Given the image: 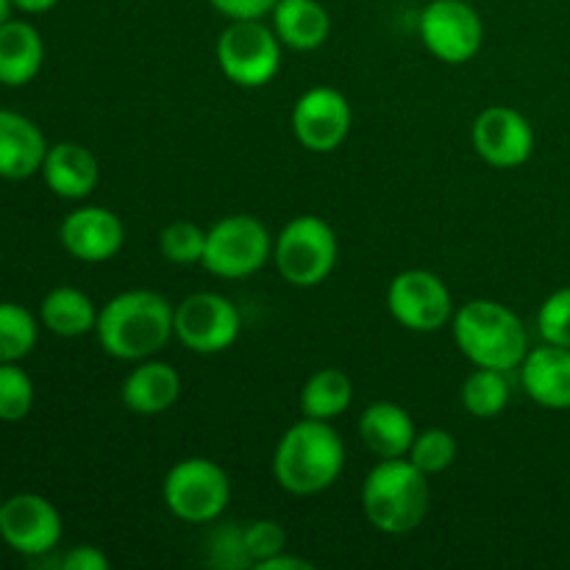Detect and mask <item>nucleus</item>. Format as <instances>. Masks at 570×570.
<instances>
[{"instance_id": "obj_1", "label": "nucleus", "mask_w": 570, "mask_h": 570, "mask_svg": "<svg viewBox=\"0 0 570 570\" xmlns=\"http://www.w3.org/2000/svg\"><path fill=\"white\" fill-rule=\"evenodd\" d=\"M95 334L100 348L115 360H150L176 334V309L154 289H128L98 312Z\"/></svg>"}, {"instance_id": "obj_2", "label": "nucleus", "mask_w": 570, "mask_h": 570, "mask_svg": "<svg viewBox=\"0 0 570 570\" xmlns=\"http://www.w3.org/2000/svg\"><path fill=\"white\" fill-rule=\"evenodd\" d=\"M345 465V445L328 421L293 423L273 454V476L293 495H317L332 488Z\"/></svg>"}, {"instance_id": "obj_3", "label": "nucleus", "mask_w": 570, "mask_h": 570, "mask_svg": "<svg viewBox=\"0 0 570 570\" xmlns=\"http://www.w3.org/2000/svg\"><path fill=\"white\" fill-rule=\"evenodd\" d=\"M454 343L476 367L518 371L529 354V334L521 317L499 301H468L454 312Z\"/></svg>"}, {"instance_id": "obj_4", "label": "nucleus", "mask_w": 570, "mask_h": 570, "mask_svg": "<svg viewBox=\"0 0 570 570\" xmlns=\"http://www.w3.org/2000/svg\"><path fill=\"white\" fill-rule=\"evenodd\" d=\"M362 510L371 527L384 534H410L429 512L426 473L410 460H382L362 484Z\"/></svg>"}, {"instance_id": "obj_5", "label": "nucleus", "mask_w": 570, "mask_h": 570, "mask_svg": "<svg viewBox=\"0 0 570 570\" xmlns=\"http://www.w3.org/2000/svg\"><path fill=\"white\" fill-rule=\"evenodd\" d=\"M337 234L323 217L301 215L282 228L273 245V262L293 287H317L337 265Z\"/></svg>"}, {"instance_id": "obj_6", "label": "nucleus", "mask_w": 570, "mask_h": 570, "mask_svg": "<svg viewBox=\"0 0 570 570\" xmlns=\"http://www.w3.org/2000/svg\"><path fill=\"white\" fill-rule=\"evenodd\" d=\"M161 499L178 521L212 523L228 507L232 482L217 462L206 460V456H189L167 471Z\"/></svg>"}, {"instance_id": "obj_7", "label": "nucleus", "mask_w": 570, "mask_h": 570, "mask_svg": "<svg viewBox=\"0 0 570 570\" xmlns=\"http://www.w3.org/2000/svg\"><path fill=\"white\" fill-rule=\"evenodd\" d=\"M223 76L243 89H259L282 67V39L262 20H232L217 39Z\"/></svg>"}, {"instance_id": "obj_8", "label": "nucleus", "mask_w": 570, "mask_h": 570, "mask_svg": "<svg viewBox=\"0 0 570 570\" xmlns=\"http://www.w3.org/2000/svg\"><path fill=\"white\" fill-rule=\"evenodd\" d=\"M273 239L265 223L250 215L223 217L206 232L200 265L217 278H248L271 259Z\"/></svg>"}, {"instance_id": "obj_9", "label": "nucleus", "mask_w": 570, "mask_h": 570, "mask_svg": "<svg viewBox=\"0 0 570 570\" xmlns=\"http://www.w3.org/2000/svg\"><path fill=\"white\" fill-rule=\"evenodd\" d=\"M243 332L239 309L217 293H193L176 306V337L193 354H223Z\"/></svg>"}, {"instance_id": "obj_10", "label": "nucleus", "mask_w": 570, "mask_h": 570, "mask_svg": "<svg viewBox=\"0 0 570 570\" xmlns=\"http://www.w3.org/2000/svg\"><path fill=\"white\" fill-rule=\"evenodd\" d=\"M421 39L434 59L465 65L482 50L484 22L468 0H432L421 14Z\"/></svg>"}, {"instance_id": "obj_11", "label": "nucleus", "mask_w": 570, "mask_h": 570, "mask_svg": "<svg viewBox=\"0 0 570 570\" xmlns=\"http://www.w3.org/2000/svg\"><path fill=\"white\" fill-rule=\"evenodd\" d=\"M387 309L410 332L432 334L454 317V301L438 273L404 271L390 282Z\"/></svg>"}, {"instance_id": "obj_12", "label": "nucleus", "mask_w": 570, "mask_h": 570, "mask_svg": "<svg viewBox=\"0 0 570 570\" xmlns=\"http://www.w3.org/2000/svg\"><path fill=\"white\" fill-rule=\"evenodd\" d=\"M0 538L22 557H45L59 546L61 515L45 495H11L0 507Z\"/></svg>"}, {"instance_id": "obj_13", "label": "nucleus", "mask_w": 570, "mask_h": 570, "mask_svg": "<svg viewBox=\"0 0 570 570\" xmlns=\"http://www.w3.org/2000/svg\"><path fill=\"white\" fill-rule=\"evenodd\" d=\"M354 111L340 89L315 87L295 100L293 131L295 139L312 154H332L348 139Z\"/></svg>"}, {"instance_id": "obj_14", "label": "nucleus", "mask_w": 570, "mask_h": 570, "mask_svg": "<svg viewBox=\"0 0 570 570\" xmlns=\"http://www.w3.org/2000/svg\"><path fill=\"white\" fill-rule=\"evenodd\" d=\"M473 148L488 165L512 170L532 159L534 128L510 106H490L473 120Z\"/></svg>"}, {"instance_id": "obj_15", "label": "nucleus", "mask_w": 570, "mask_h": 570, "mask_svg": "<svg viewBox=\"0 0 570 570\" xmlns=\"http://www.w3.org/2000/svg\"><path fill=\"white\" fill-rule=\"evenodd\" d=\"M59 237L67 254L89 265H100L120 254L126 228L120 217L106 206H78L65 217Z\"/></svg>"}, {"instance_id": "obj_16", "label": "nucleus", "mask_w": 570, "mask_h": 570, "mask_svg": "<svg viewBox=\"0 0 570 570\" xmlns=\"http://www.w3.org/2000/svg\"><path fill=\"white\" fill-rule=\"evenodd\" d=\"M48 139L31 117L0 109V178L26 181L42 173L48 156Z\"/></svg>"}, {"instance_id": "obj_17", "label": "nucleus", "mask_w": 570, "mask_h": 570, "mask_svg": "<svg viewBox=\"0 0 570 570\" xmlns=\"http://www.w3.org/2000/svg\"><path fill=\"white\" fill-rule=\"evenodd\" d=\"M521 384L534 404L546 410H570V348L540 345L521 362Z\"/></svg>"}, {"instance_id": "obj_18", "label": "nucleus", "mask_w": 570, "mask_h": 570, "mask_svg": "<svg viewBox=\"0 0 570 570\" xmlns=\"http://www.w3.org/2000/svg\"><path fill=\"white\" fill-rule=\"evenodd\" d=\"M42 178L53 195L65 200H83L95 193L100 178L98 159L78 142H56L42 161Z\"/></svg>"}, {"instance_id": "obj_19", "label": "nucleus", "mask_w": 570, "mask_h": 570, "mask_svg": "<svg viewBox=\"0 0 570 570\" xmlns=\"http://www.w3.org/2000/svg\"><path fill=\"white\" fill-rule=\"evenodd\" d=\"M415 421L404 406L393 401H376L360 415V438L379 460H399L410 454L415 443Z\"/></svg>"}, {"instance_id": "obj_20", "label": "nucleus", "mask_w": 570, "mask_h": 570, "mask_svg": "<svg viewBox=\"0 0 570 570\" xmlns=\"http://www.w3.org/2000/svg\"><path fill=\"white\" fill-rule=\"evenodd\" d=\"M122 404L137 415H161L181 395V376L173 365L159 360H142L122 382Z\"/></svg>"}, {"instance_id": "obj_21", "label": "nucleus", "mask_w": 570, "mask_h": 570, "mask_svg": "<svg viewBox=\"0 0 570 570\" xmlns=\"http://www.w3.org/2000/svg\"><path fill=\"white\" fill-rule=\"evenodd\" d=\"M45 61V42L26 20H6L0 26V83L26 87L39 76Z\"/></svg>"}, {"instance_id": "obj_22", "label": "nucleus", "mask_w": 570, "mask_h": 570, "mask_svg": "<svg viewBox=\"0 0 570 570\" xmlns=\"http://www.w3.org/2000/svg\"><path fill=\"white\" fill-rule=\"evenodd\" d=\"M273 31L293 50H317L332 33V17L317 0H278Z\"/></svg>"}, {"instance_id": "obj_23", "label": "nucleus", "mask_w": 570, "mask_h": 570, "mask_svg": "<svg viewBox=\"0 0 570 570\" xmlns=\"http://www.w3.org/2000/svg\"><path fill=\"white\" fill-rule=\"evenodd\" d=\"M39 317H42V326L56 337H83L98 326V309L92 298L78 287L50 289L39 306Z\"/></svg>"}, {"instance_id": "obj_24", "label": "nucleus", "mask_w": 570, "mask_h": 570, "mask_svg": "<svg viewBox=\"0 0 570 570\" xmlns=\"http://www.w3.org/2000/svg\"><path fill=\"white\" fill-rule=\"evenodd\" d=\"M354 401V382L348 373L337 367H323L301 390V415L315 417V421H328L345 415Z\"/></svg>"}, {"instance_id": "obj_25", "label": "nucleus", "mask_w": 570, "mask_h": 570, "mask_svg": "<svg viewBox=\"0 0 570 570\" xmlns=\"http://www.w3.org/2000/svg\"><path fill=\"white\" fill-rule=\"evenodd\" d=\"M462 406L471 412L479 421H490L499 417L510 404V382H507L504 371H493V367H476L471 376L462 384Z\"/></svg>"}, {"instance_id": "obj_26", "label": "nucleus", "mask_w": 570, "mask_h": 570, "mask_svg": "<svg viewBox=\"0 0 570 570\" xmlns=\"http://www.w3.org/2000/svg\"><path fill=\"white\" fill-rule=\"evenodd\" d=\"M39 337L37 317L14 301H0V362H20Z\"/></svg>"}, {"instance_id": "obj_27", "label": "nucleus", "mask_w": 570, "mask_h": 570, "mask_svg": "<svg viewBox=\"0 0 570 570\" xmlns=\"http://www.w3.org/2000/svg\"><path fill=\"white\" fill-rule=\"evenodd\" d=\"M33 382L17 362H0V421L20 423L33 410Z\"/></svg>"}, {"instance_id": "obj_28", "label": "nucleus", "mask_w": 570, "mask_h": 570, "mask_svg": "<svg viewBox=\"0 0 570 570\" xmlns=\"http://www.w3.org/2000/svg\"><path fill=\"white\" fill-rule=\"evenodd\" d=\"M159 248L173 265H198L204 262L206 232L193 220H176L159 234Z\"/></svg>"}, {"instance_id": "obj_29", "label": "nucleus", "mask_w": 570, "mask_h": 570, "mask_svg": "<svg viewBox=\"0 0 570 570\" xmlns=\"http://www.w3.org/2000/svg\"><path fill=\"white\" fill-rule=\"evenodd\" d=\"M456 438L445 429H426V432L415 434V443L410 449V460L421 468L423 473H443L454 465L456 460Z\"/></svg>"}, {"instance_id": "obj_30", "label": "nucleus", "mask_w": 570, "mask_h": 570, "mask_svg": "<svg viewBox=\"0 0 570 570\" xmlns=\"http://www.w3.org/2000/svg\"><path fill=\"white\" fill-rule=\"evenodd\" d=\"M538 332L543 343L570 348V287L557 289L538 312Z\"/></svg>"}, {"instance_id": "obj_31", "label": "nucleus", "mask_w": 570, "mask_h": 570, "mask_svg": "<svg viewBox=\"0 0 570 570\" xmlns=\"http://www.w3.org/2000/svg\"><path fill=\"white\" fill-rule=\"evenodd\" d=\"M243 540H245V554H248L250 568L262 566V562L271 560V557L287 551V532H284L282 523L271 521V518L248 523V527L243 529Z\"/></svg>"}, {"instance_id": "obj_32", "label": "nucleus", "mask_w": 570, "mask_h": 570, "mask_svg": "<svg viewBox=\"0 0 570 570\" xmlns=\"http://www.w3.org/2000/svg\"><path fill=\"white\" fill-rule=\"evenodd\" d=\"M212 549V566L217 568H250L248 554H245V540H243V529L226 527L212 538L209 543Z\"/></svg>"}, {"instance_id": "obj_33", "label": "nucleus", "mask_w": 570, "mask_h": 570, "mask_svg": "<svg viewBox=\"0 0 570 570\" xmlns=\"http://www.w3.org/2000/svg\"><path fill=\"white\" fill-rule=\"evenodd\" d=\"M228 20H262L276 9L278 0H209Z\"/></svg>"}, {"instance_id": "obj_34", "label": "nucleus", "mask_w": 570, "mask_h": 570, "mask_svg": "<svg viewBox=\"0 0 570 570\" xmlns=\"http://www.w3.org/2000/svg\"><path fill=\"white\" fill-rule=\"evenodd\" d=\"M61 570H109V557L95 546H76L61 557Z\"/></svg>"}, {"instance_id": "obj_35", "label": "nucleus", "mask_w": 570, "mask_h": 570, "mask_svg": "<svg viewBox=\"0 0 570 570\" xmlns=\"http://www.w3.org/2000/svg\"><path fill=\"white\" fill-rule=\"evenodd\" d=\"M256 570H312V562L298 560V557H289L287 551H282V554L271 557L262 566H256Z\"/></svg>"}, {"instance_id": "obj_36", "label": "nucleus", "mask_w": 570, "mask_h": 570, "mask_svg": "<svg viewBox=\"0 0 570 570\" xmlns=\"http://www.w3.org/2000/svg\"><path fill=\"white\" fill-rule=\"evenodd\" d=\"M56 3H59V0H11V6L26 11V14H45V11L53 9Z\"/></svg>"}, {"instance_id": "obj_37", "label": "nucleus", "mask_w": 570, "mask_h": 570, "mask_svg": "<svg viewBox=\"0 0 570 570\" xmlns=\"http://www.w3.org/2000/svg\"><path fill=\"white\" fill-rule=\"evenodd\" d=\"M9 9H11V0H0V26L9 20Z\"/></svg>"}, {"instance_id": "obj_38", "label": "nucleus", "mask_w": 570, "mask_h": 570, "mask_svg": "<svg viewBox=\"0 0 570 570\" xmlns=\"http://www.w3.org/2000/svg\"><path fill=\"white\" fill-rule=\"evenodd\" d=\"M0 507H3V501H0Z\"/></svg>"}]
</instances>
